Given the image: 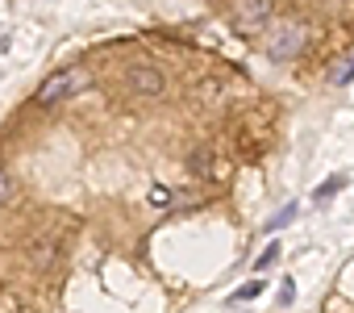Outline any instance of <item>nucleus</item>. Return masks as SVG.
<instances>
[{
	"mask_svg": "<svg viewBox=\"0 0 354 313\" xmlns=\"http://www.w3.org/2000/svg\"><path fill=\"white\" fill-rule=\"evenodd\" d=\"M304 38H308L304 21H296V17H279V21H267L263 46H267V55H271L275 63H292V59L304 51Z\"/></svg>",
	"mask_w": 354,
	"mask_h": 313,
	"instance_id": "nucleus-1",
	"label": "nucleus"
},
{
	"mask_svg": "<svg viewBox=\"0 0 354 313\" xmlns=\"http://www.w3.org/2000/svg\"><path fill=\"white\" fill-rule=\"evenodd\" d=\"M88 84H92V71H88V67H63V71H55V75L34 92V105H38V109H55V105L80 96Z\"/></svg>",
	"mask_w": 354,
	"mask_h": 313,
	"instance_id": "nucleus-2",
	"label": "nucleus"
},
{
	"mask_svg": "<svg viewBox=\"0 0 354 313\" xmlns=\"http://www.w3.org/2000/svg\"><path fill=\"white\" fill-rule=\"evenodd\" d=\"M59 255H63V230H59V226H46V230H38V234L30 238V259H34L38 271L50 267Z\"/></svg>",
	"mask_w": 354,
	"mask_h": 313,
	"instance_id": "nucleus-3",
	"label": "nucleus"
},
{
	"mask_svg": "<svg viewBox=\"0 0 354 313\" xmlns=\"http://www.w3.org/2000/svg\"><path fill=\"white\" fill-rule=\"evenodd\" d=\"M125 88H129L133 96H158V92L167 88V75H162L158 67L133 63V67H125Z\"/></svg>",
	"mask_w": 354,
	"mask_h": 313,
	"instance_id": "nucleus-4",
	"label": "nucleus"
},
{
	"mask_svg": "<svg viewBox=\"0 0 354 313\" xmlns=\"http://www.w3.org/2000/svg\"><path fill=\"white\" fill-rule=\"evenodd\" d=\"M234 21H238V30H263L267 21H271V0H238L234 5Z\"/></svg>",
	"mask_w": 354,
	"mask_h": 313,
	"instance_id": "nucleus-5",
	"label": "nucleus"
},
{
	"mask_svg": "<svg viewBox=\"0 0 354 313\" xmlns=\"http://www.w3.org/2000/svg\"><path fill=\"white\" fill-rule=\"evenodd\" d=\"M188 172H192L196 180H217V176H225V168L217 163L213 150H192V154H188Z\"/></svg>",
	"mask_w": 354,
	"mask_h": 313,
	"instance_id": "nucleus-6",
	"label": "nucleus"
},
{
	"mask_svg": "<svg viewBox=\"0 0 354 313\" xmlns=\"http://www.w3.org/2000/svg\"><path fill=\"white\" fill-rule=\"evenodd\" d=\"M150 205H154V209H171V205H175V188H162V184L150 188Z\"/></svg>",
	"mask_w": 354,
	"mask_h": 313,
	"instance_id": "nucleus-7",
	"label": "nucleus"
},
{
	"mask_svg": "<svg viewBox=\"0 0 354 313\" xmlns=\"http://www.w3.org/2000/svg\"><path fill=\"white\" fill-rule=\"evenodd\" d=\"M292 217H296V205H283V209H279V213H275V217L267 222V230H283V226H288Z\"/></svg>",
	"mask_w": 354,
	"mask_h": 313,
	"instance_id": "nucleus-8",
	"label": "nucleus"
},
{
	"mask_svg": "<svg viewBox=\"0 0 354 313\" xmlns=\"http://www.w3.org/2000/svg\"><path fill=\"white\" fill-rule=\"evenodd\" d=\"M337 188H342V176H329V180H325V184L317 188V201H329V197H333Z\"/></svg>",
	"mask_w": 354,
	"mask_h": 313,
	"instance_id": "nucleus-9",
	"label": "nucleus"
},
{
	"mask_svg": "<svg viewBox=\"0 0 354 313\" xmlns=\"http://www.w3.org/2000/svg\"><path fill=\"white\" fill-rule=\"evenodd\" d=\"M263 288H267V280H250V284H242V288H238V301H250V296H259Z\"/></svg>",
	"mask_w": 354,
	"mask_h": 313,
	"instance_id": "nucleus-10",
	"label": "nucleus"
},
{
	"mask_svg": "<svg viewBox=\"0 0 354 313\" xmlns=\"http://www.w3.org/2000/svg\"><path fill=\"white\" fill-rule=\"evenodd\" d=\"M275 259H279V247H275V242H271V247H267V251H263V255H259V263H254V267H259V271H267V267H271V263H275Z\"/></svg>",
	"mask_w": 354,
	"mask_h": 313,
	"instance_id": "nucleus-11",
	"label": "nucleus"
},
{
	"mask_svg": "<svg viewBox=\"0 0 354 313\" xmlns=\"http://www.w3.org/2000/svg\"><path fill=\"white\" fill-rule=\"evenodd\" d=\"M201 96H205V100H221V84H213V80H209V84H205V92H201Z\"/></svg>",
	"mask_w": 354,
	"mask_h": 313,
	"instance_id": "nucleus-12",
	"label": "nucleus"
},
{
	"mask_svg": "<svg viewBox=\"0 0 354 313\" xmlns=\"http://www.w3.org/2000/svg\"><path fill=\"white\" fill-rule=\"evenodd\" d=\"M333 80H337V84H350V80H354V63H350V67H337Z\"/></svg>",
	"mask_w": 354,
	"mask_h": 313,
	"instance_id": "nucleus-13",
	"label": "nucleus"
},
{
	"mask_svg": "<svg viewBox=\"0 0 354 313\" xmlns=\"http://www.w3.org/2000/svg\"><path fill=\"white\" fill-rule=\"evenodd\" d=\"M5 197H9V176L0 172V201H5Z\"/></svg>",
	"mask_w": 354,
	"mask_h": 313,
	"instance_id": "nucleus-14",
	"label": "nucleus"
}]
</instances>
